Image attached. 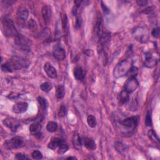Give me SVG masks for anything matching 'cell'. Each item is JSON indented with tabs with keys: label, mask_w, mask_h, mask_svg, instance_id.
I'll list each match as a JSON object with an SVG mask.
<instances>
[{
	"label": "cell",
	"mask_w": 160,
	"mask_h": 160,
	"mask_svg": "<svg viewBox=\"0 0 160 160\" xmlns=\"http://www.w3.org/2000/svg\"><path fill=\"white\" fill-rule=\"evenodd\" d=\"M44 70L47 76L50 78L55 79L57 77V71L55 68L53 67L49 63H46L44 66Z\"/></svg>",
	"instance_id": "10"
},
{
	"label": "cell",
	"mask_w": 160,
	"mask_h": 160,
	"mask_svg": "<svg viewBox=\"0 0 160 160\" xmlns=\"http://www.w3.org/2000/svg\"><path fill=\"white\" fill-rule=\"evenodd\" d=\"M40 88L43 92H44L45 93H48L52 90L53 86H52L51 83H50L49 82H45V83H43V84H41Z\"/></svg>",
	"instance_id": "25"
},
{
	"label": "cell",
	"mask_w": 160,
	"mask_h": 160,
	"mask_svg": "<svg viewBox=\"0 0 160 160\" xmlns=\"http://www.w3.org/2000/svg\"><path fill=\"white\" fill-rule=\"evenodd\" d=\"M65 95V89L63 85H60L57 89L56 92V96L58 99H62Z\"/></svg>",
	"instance_id": "23"
},
{
	"label": "cell",
	"mask_w": 160,
	"mask_h": 160,
	"mask_svg": "<svg viewBox=\"0 0 160 160\" xmlns=\"http://www.w3.org/2000/svg\"><path fill=\"white\" fill-rule=\"evenodd\" d=\"M41 13H42V16L45 23L46 25H48L51 21V8L47 5L43 6L42 8Z\"/></svg>",
	"instance_id": "12"
},
{
	"label": "cell",
	"mask_w": 160,
	"mask_h": 160,
	"mask_svg": "<svg viewBox=\"0 0 160 160\" xmlns=\"http://www.w3.org/2000/svg\"><path fill=\"white\" fill-rule=\"evenodd\" d=\"M16 15L18 19L22 21H25L28 18L29 12L27 8L25 7H20L17 11Z\"/></svg>",
	"instance_id": "13"
},
{
	"label": "cell",
	"mask_w": 160,
	"mask_h": 160,
	"mask_svg": "<svg viewBox=\"0 0 160 160\" xmlns=\"http://www.w3.org/2000/svg\"><path fill=\"white\" fill-rule=\"evenodd\" d=\"M53 55L57 60L59 61L63 60L66 58L65 50L60 46H56L53 51Z\"/></svg>",
	"instance_id": "11"
},
{
	"label": "cell",
	"mask_w": 160,
	"mask_h": 160,
	"mask_svg": "<svg viewBox=\"0 0 160 160\" xmlns=\"http://www.w3.org/2000/svg\"><path fill=\"white\" fill-rule=\"evenodd\" d=\"M15 158L18 160H25V159H29V157H28L26 155L22 154V153H17L16 154Z\"/></svg>",
	"instance_id": "35"
},
{
	"label": "cell",
	"mask_w": 160,
	"mask_h": 160,
	"mask_svg": "<svg viewBox=\"0 0 160 160\" xmlns=\"http://www.w3.org/2000/svg\"><path fill=\"white\" fill-rule=\"evenodd\" d=\"M95 34H96V37L98 38V40L103 35V19L101 14L100 12L98 13L97 17H96V21L94 28Z\"/></svg>",
	"instance_id": "8"
},
{
	"label": "cell",
	"mask_w": 160,
	"mask_h": 160,
	"mask_svg": "<svg viewBox=\"0 0 160 160\" xmlns=\"http://www.w3.org/2000/svg\"><path fill=\"white\" fill-rule=\"evenodd\" d=\"M28 108V104L26 102H18L13 106V112L16 114H21L26 112Z\"/></svg>",
	"instance_id": "9"
},
{
	"label": "cell",
	"mask_w": 160,
	"mask_h": 160,
	"mask_svg": "<svg viewBox=\"0 0 160 160\" xmlns=\"http://www.w3.org/2000/svg\"><path fill=\"white\" fill-rule=\"evenodd\" d=\"M67 159H76V158L75 157H68Z\"/></svg>",
	"instance_id": "39"
},
{
	"label": "cell",
	"mask_w": 160,
	"mask_h": 160,
	"mask_svg": "<svg viewBox=\"0 0 160 160\" xmlns=\"http://www.w3.org/2000/svg\"><path fill=\"white\" fill-rule=\"evenodd\" d=\"M138 122V118L136 116L128 117L121 121V124L123 127L127 129L133 130L137 126Z\"/></svg>",
	"instance_id": "7"
},
{
	"label": "cell",
	"mask_w": 160,
	"mask_h": 160,
	"mask_svg": "<svg viewBox=\"0 0 160 160\" xmlns=\"http://www.w3.org/2000/svg\"><path fill=\"white\" fill-rule=\"evenodd\" d=\"M151 34H152L153 37H154L156 38H159V28H154L153 29L152 32H151Z\"/></svg>",
	"instance_id": "36"
},
{
	"label": "cell",
	"mask_w": 160,
	"mask_h": 160,
	"mask_svg": "<svg viewBox=\"0 0 160 160\" xmlns=\"http://www.w3.org/2000/svg\"><path fill=\"white\" fill-rule=\"evenodd\" d=\"M87 123L88 126L90 128H94L96 127V118L93 115H89L87 118Z\"/></svg>",
	"instance_id": "24"
},
{
	"label": "cell",
	"mask_w": 160,
	"mask_h": 160,
	"mask_svg": "<svg viewBox=\"0 0 160 160\" xmlns=\"http://www.w3.org/2000/svg\"><path fill=\"white\" fill-rule=\"evenodd\" d=\"M82 143H83V141H82L81 138L80 137L79 135L75 134L73 138V144L74 147L76 150H80L81 148Z\"/></svg>",
	"instance_id": "20"
},
{
	"label": "cell",
	"mask_w": 160,
	"mask_h": 160,
	"mask_svg": "<svg viewBox=\"0 0 160 160\" xmlns=\"http://www.w3.org/2000/svg\"><path fill=\"white\" fill-rule=\"evenodd\" d=\"M2 30L5 34V36L10 38H17L19 36L13 21L8 18L5 17L2 20Z\"/></svg>",
	"instance_id": "2"
},
{
	"label": "cell",
	"mask_w": 160,
	"mask_h": 160,
	"mask_svg": "<svg viewBox=\"0 0 160 160\" xmlns=\"http://www.w3.org/2000/svg\"><path fill=\"white\" fill-rule=\"evenodd\" d=\"M31 156L34 159H41L43 158L42 153L38 150L34 151L31 153Z\"/></svg>",
	"instance_id": "31"
},
{
	"label": "cell",
	"mask_w": 160,
	"mask_h": 160,
	"mask_svg": "<svg viewBox=\"0 0 160 160\" xmlns=\"http://www.w3.org/2000/svg\"><path fill=\"white\" fill-rule=\"evenodd\" d=\"M148 136H149L150 139L152 141L154 142V143H159V138L157 136V135L156 134V133L153 130H150L148 131Z\"/></svg>",
	"instance_id": "26"
},
{
	"label": "cell",
	"mask_w": 160,
	"mask_h": 160,
	"mask_svg": "<svg viewBox=\"0 0 160 160\" xmlns=\"http://www.w3.org/2000/svg\"><path fill=\"white\" fill-rule=\"evenodd\" d=\"M159 61V56L156 52H148L145 56L144 64L148 68H153L156 66Z\"/></svg>",
	"instance_id": "4"
},
{
	"label": "cell",
	"mask_w": 160,
	"mask_h": 160,
	"mask_svg": "<svg viewBox=\"0 0 160 160\" xmlns=\"http://www.w3.org/2000/svg\"><path fill=\"white\" fill-rule=\"evenodd\" d=\"M38 103H39V104H40V106H41V109H43V110H46V108H47V107H48V102H47V101H46V99H45V98H43V97H40H40L38 98Z\"/></svg>",
	"instance_id": "28"
},
{
	"label": "cell",
	"mask_w": 160,
	"mask_h": 160,
	"mask_svg": "<svg viewBox=\"0 0 160 160\" xmlns=\"http://www.w3.org/2000/svg\"><path fill=\"white\" fill-rule=\"evenodd\" d=\"M101 3H102V7H103V10H104V13H106V12H109V10L107 8V7H106L105 5H103V2H101Z\"/></svg>",
	"instance_id": "38"
},
{
	"label": "cell",
	"mask_w": 160,
	"mask_h": 160,
	"mask_svg": "<svg viewBox=\"0 0 160 160\" xmlns=\"http://www.w3.org/2000/svg\"><path fill=\"white\" fill-rule=\"evenodd\" d=\"M28 28L32 31H36L38 29V25L37 22L33 19H31L28 23Z\"/></svg>",
	"instance_id": "27"
},
{
	"label": "cell",
	"mask_w": 160,
	"mask_h": 160,
	"mask_svg": "<svg viewBox=\"0 0 160 160\" xmlns=\"http://www.w3.org/2000/svg\"><path fill=\"white\" fill-rule=\"evenodd\" d=\"M3 124L8 128L11 129L13 131H16L18 127L20 125L16 121V119H12L10 118H7L4 119Z\"/></svg>",
	"instance_id": "14"
},
{
	"label": "cell",
	"mask_w": 160,
	"mask_h": 160,
	"mask_svg": "<svg viewBox=\"0 0 160 160\" xmlns=\"http://www.w3.org/2000/svg\"><path fill=\"white\" fill-rule=\"evenodd\" d=\"M138 69L135 66H132V68H131V69L130 70L129 73H128V75H130V77H135L136 76V75L138 74Z\"/></svg>",
	"instance_id": "33"
},
{
	"label": "cell",
	"mask_w": 160,
	"mask_h": 160,
	"mask_svg": "<svg viewBox=\"0 0 160 160\" xmlns=\"http://www.w3.org/2000/svg\"><path fill=\"white\" fill-rule=\"evenodd\" d=\"M137 3L139 6H145L148 5V2L147 1H145V0H138V1H137Z\"/></svg>",
	"instance_id": "37"
},
{
	"label": "cell",
	"mask_w": 160,
	"mask_h": 160,
	"mask_svg": "<svg viewBox=\"0 0 160 160\" xmlns=\"http://www.w3.org/2000/svg\"><path fill=\"white\" fill-rule=\"evenodd\" d=\"M133 66V61L130 58H127L118 63L113 70V75L116 78H119L127 75Z\"/></svg>",
	"instance_id": "1"
},
{
	"label": "cell",
	"mask_w": 160,
	"mask_h": 160,
	"mask_svg": "<svg viewBox=\"0 0 160 160\" xmlns=\"http://www.w3.org/2000/svg\"><path fill=\"white\" fill-rule=\"evenodd\" d=\"M68 149H69L68 145H67L66 144H64L63 143L62 145H61L59 146V148L58 150V153L59 154H64L65 153H66L68 151Z\"/></svg>",
	"instance_id": "29"
},
{
	"label": "cell",
	"mask_w": 160,
	"mask_h": 160,
	"mask_svg": "<svg viewBox=\"0 0 160 160\" xmlns=\"http://www.w3.org/2000/svg\"><path fill=\"white\" fill-rule=\"evenodd\" d=\"M145 124L148 127H151L152 125V118L150 111H148L145 119Z\"/></svg>",
	"instance_id": "32"
},
{
	"label": "cell",
	"mask_w": 160,
	"mask_h": 160,
	"mask_svg": "<svg viewBox=\"0 0 160 160\" xmlns=\"http://www.w3.org/2000/svg\"><path fill=\"white\" fill-rule=\"evenodd\" d=\"M139 86V82L136 77H130L124 85V91L128 93L134 92Z\"/></svg>",
	"instance_id": "6"
},
{
	"label": "cell",
	"mask_w": 160,
	"mask_h": 160,
	"mask_svg": "<svg viewBox=\"0 0 160 160\" xmlns=\"http://www.w3.org/2000/svg\"><path fill=\"white\" fill-rule=\"evenodd\" d=\"M84 146L89 150H95L96 148L95 141L92 138H85L83 140Z\"/></svg>",
	"instance_id": "17"
},
{
	"label": "cell",
	"mask_w": 160,
	"mask_h": 160,
	"mask_svg": "<svg viewBox=\"0 0 160 160\" xmlns=\"http://www.w3.org/2000/svg\"><path fill=\"white\" fill-rule=\"evenodd\" d=\"M115 148L119 153L123 154L128 151V148L125 144L122 143V142L117 141L115 143Z\"/></svg>",
	"instance_id": "19"
},
{
	"label": "cell",
	"mask_w": 160,
	"mask_h": 160,
	"mask_svg": "<svg viewBox=\"0 0 160 160\" xmlns=\"http://www.w3.org/2000/svg\"><path fill=\"white\" fill-rule=\"evenodd\" d=\"M74 76L78 80L83 81L85 78V73L81 66H76L74 69Z\"/></svg>",
	"instance_id": "16"
},
{
	"label": "cell",
	"mask_w": 160,
	"mask_h": 160,
	"mask_svg": "<svg viewBox=\"0 0 160 160\" xmlns=\"http://www.w3.org/2000/svg\"><path fill=\"white\" fill-rule=\"evenodd\" d=\"M41 129V124L38 122H34L32 123L29 127V131L35 135H39L40 133V130Z\"/></svg>",
	"instance_id": "18"
},
{
	"label": "cell",
	"mask_w": 160,
	"mask_h": 160,
	"mask_svg": "<svg viewBox=\"0 0 160 160\" xmlns=\"http://www.w3.org/2000/svg\"><path fill=\"white\" fill-rule=\"evenodd\" d=\"M23 146V140L20 136H15L11 139L7 140L5 142V146L9 149H17L20 148Z\"/></svg>",
	"instance_id": "5"
},
{
	"label": "cell",
	"mask_w": 160,
	"mask_h": 160,
	"mask_svg": "<svg viewBox=\"0 0 160 160\" xmlns=\"http://www.w3.org/2000/svg\"><path fill=\"white\" fill-rule=\"evenodd\" d=\"M133 36L135 40L138 41L145 43L148 41L149 33L148 29L142 26H138L136 27L132 31Z\"/></svg>",
	"instance_id": "3"
},
{
	"label": "cell",
	"mask_w": 160,
	"mask_h": 160,
	"mask_svg": "<svg viewBox=\"0 0 160 160\" xmlns=\"http://www.w3.org/2000/svg\"><path fill=\"white\" fill-rule=\"evenodd\" d=\"M66 108L64 105H61L60 107L58 115L60 117H64L66 116Z\"/></svg>",
	"instance_id": "34"
},
{
	"label": "cell",
	"mask_w": 160,
	"mask_h": 160,
	"mask_svg": "<svg viewBox=\"0 0 160 160\" xmlns=\"http://www.w3.org/2000/svg\"><path fill=\"white\" fill-rule=\"evenodd\" d=\"M63 31L65 34H66L68 32V18L66 14H64L63 19Z\"/></svg>",
	"instance_id": "30"
},
{
	"label": "cell",
	"mask_w": 160,
	"mask_h": 160,
	"mask_svg": "<svg viewBox=\"0 0 160 160\" xmlns=\"http://www.w3.org/2000/svg\"><path fill=\"white\" fill-rule=\"evenodd\" d=\"M63 143V141L59 138H53L48 145V147L51 150H55Z\"/></svg>",
	"instance_id": "15"
},
{
	"label": "cell",
	"mask_w": 160,
	"mask_h": 160,
	"mask_svg": "<svg viewBox=\"0 0 160 160\" xmlns=\"http://www.w3.org/2000/svg\"><path fill=\"white\" fill-rule=\"evenodd\" d=\"M46 129L50 133H54L58 129V124L56 122L49 121L47 124Z\"/></svg>",
	"instance_id": "22"
},
{
	"label": "cell",
	"mask_w": 160,
	"mask_h": 160,
	"mask_svg": "<svg viewBox=\"0 0 160 160\" xmlns=\"http://www.w3.org/2000/svg\"><path fill=\"white\" fill-rule=\"evenodd\" d=\"M129 93H128L127 92H126L125 91H123L121 92L119 95H118V99L119 102L121 104H124V103H127L128 100H129Z\"/></svg>",
	"instance_id": "21"
}]
</instances>
